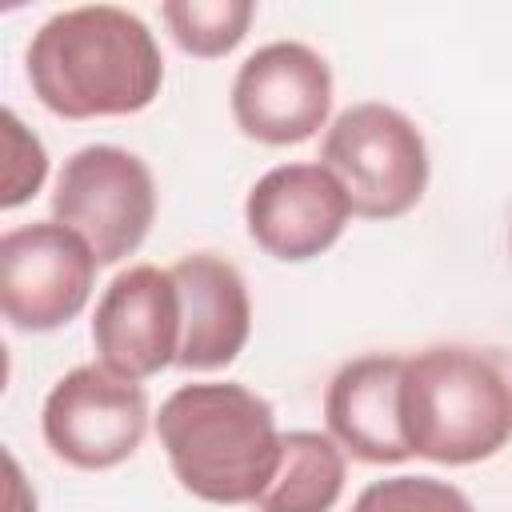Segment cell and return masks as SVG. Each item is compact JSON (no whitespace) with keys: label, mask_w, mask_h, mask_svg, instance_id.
<instances>
[{"label":"cell","mask_w":512,"mask_h":512,"mask_svg":"<svg viewBox=\"0 0 512 512\" xmlns=\"http://www.w3.org/2000/svg\"><path fill=\"white\" fill-rule=\"evenodd\" d=\"M24 60L36 100L64 120L144 112L164 84L156 36L116 4H80L48 16Z\"/></svg>","instance_id":"1"},{"label":"cell","mask_w":512,"mask_h":512,"mask_svg":"<svg viewBox=\"0 0 512 512\" xmlns=\"http://www.w3.org/2000/svg\"><path fill=\"white\" fill-rule=\"evenodd\" d=\"M156 436L172 476L204 504H256L276 476V412L236 380L180 384L156 416Z\"/></svg>","instance_id":"2"},{"label":"cell","mask_w":512,"mask_h":512,"mask_svg":"<svg viewBox=\"0 0 512 512\" xmlns=\"http://www.w3.org/2000/svg\"><path fill=\"white\" fill-rule=\"evenodd\" d=\"M400 432L432 464H480L512 440V384L496 356L468 344H432L404 356Z\"/></svg>","instance_id":"3"},{"label":"cell","mask_w":512,"mask_h":512,"mask_svg":"<svg viewBox=\"0 0 512 512\" xmlns=\"http://www.w3.org/2000/svg\"><path fill=\"white\" fill-rule=\"evenodd\" d=\"M320 164L340 180L352 216L396 220L428 188V144L392 104L364 100L344 108L320 144Z\"/></svg>","instance_id":"4"},{"label":"cell","mask_w":512,"mask_h":512,"mask_svg":"<svg viewBox=\"0 0 512 512\" xmlns=\"http://www.w3.org/2000/svg\"><path fill=\"white\" fill-rule=\"evenodd\" d=\"M52 220L80 232L100 264H120L144 244L156 220V180L136 152L88 144L56 176Z\"/></svg>","instance_id":"5"},{"label":"cell","mask_w":512,"mask_h":512,"mask_svg":"<svg viewBox=\"0 0 512 512\" xmlns=\"http://www.w3.org/2000/svg\"><path fill=\"white\" fill-rule=\"evenodd\" d=\"M96 252L60 220H32L0 236V308L20 332L76 320L96 284Z\"/></svg>","instance_id":"6"},{"label":"cell","mask_w":512,"mask_h":512,"mask_svg":"<svg viewBox=\"0 0 512 512\" xmlns=\"http://www.w3.org/2000/svg\"><path fill=\"white\" fill-rule=\"evenodd\" d=\"M40 432L64 464L104 472L136 456L148 432V396L140 380H124L104 364H80L44 396Z\"/></svg>","instance_id":"7"},{"label":"cell","mask_w":512,"mask_h":512,"mask_svg":"<svg viewBox=\"0 0 512 512\" xmlns=\"http://www.w3.org/2000/svg\"><path fill=\"white\" fill-rule=\"evenodd\" d=\"M332 112V68L300 40L256 48L232 80V120L244 136L284 148L316 136Z\"/></svg>","instance_id":"8"},{"label":"cell","mask_w":512,"mask_h":512,"mask_svg":"<svg viewBox=\"0 0 512 512\" xmlns=\"http://www.w3.org/2000/svg\"><path fill=\"white\" fill-rule=\"evenodd\" d=\"M92 344L100 364L124 380H148L176 364L180 296L172 272L156 264L124 268L96 304Z\"/></svg>","instance_id":"9"},{"label":"cell","mask_w":512,"mask_h":512,"mask_svg":"<svg viewBox=\"0 0 512 512\" xmlns=\"http://www.w3.org/2000/svg\"><path fill=\"white\" fill-rule=\"evenodd\" d=\"M348 216L352 204L324 164H276L244 200L248 236L284 264L328 252L344 236Z\"/></svg>","instance_id":"10"},{"label":"cell","mask_w":512,"mask_h":512,"mask_svg":"<svg viewBox=\"0 0 512 512\" xmlns=\"http://www.w3.org/2000/svg\"><path fill=\"white\" fill-rule=\"evenodd\" d=\"M168 272L180 296L176 364L188 372L232 364L252 332V300L240 268L216 252H188Z\"/></svg>","instance_id":"11"},{"label":"cell","mask_w":512,"mask_h":512,"mask_svg":"<svg viewBox=\"0 0 512 512\" xmlns=\"http://www.w3.org/2000/svg\"><path fill=\"white\" fill-rule=\"evenodd\" d=\"M400 372L404 356L368 352L348 360L324 392V420L340 448L364 464H400L408 444L400 432Z\"/></svg>","instance_id":"12"},{"label":"cell","mask_w":512,"mask_h":512,"mask_svg":"<svg viewBox=\"0 0 512 512\" xmlns=\"http://www.w3.org/2000/svg\"><path fill=\"white\" fill-rule=\"evenodd\" d=\"M344 452L332 436L296 428L280 440V464L256 512H332L344 492Z\"/></svg>","instance_id":"13"},{"label":"cell","mask_w":512,"mask_h":512,"mask_svg":"<svg viewBox=\"0 0 512 512\" xmlns=\"http://www.w3.org/2000/svg\"><path fill=\"white\" fill-rule=\"evenodd\" d=\"M160 16H164L172 40L188 56L216 60L244 40V32L256 16V4L252 0H168L160 8Z\"/></svg>","instance_id":"14"},{"label":"cell","mask_w":512,"mask_h":512,"mask_svg":"<svg viewBox=\"0 0 512 512\" xmlns=\"http://www.w3.org/2000/svg\"><path fill=\"white\" fill-rule=\"evenodd\" d=\"M352 512H476L472 500L436 476H388L372 480L356 500Z\"/></svg>","instance_id":"15"},{"label":"cell","mask_w":512,"mask_h":512,"mask_svg":"<svg viewBox=\"0 0 512 512\" xmlns=\"http://www.w3.org/2000/svg\"><path fill=\"white\" fill-rule=\"evenodd\" d=\"M4 148H8V164H4V192H0V204H4V208H16V204H24L28 196H36V188L44 184L48 156H44V144L20 124V116H16L12 108L4 112Z\"/></svg>","instance_id":"16"}]
</instances>
